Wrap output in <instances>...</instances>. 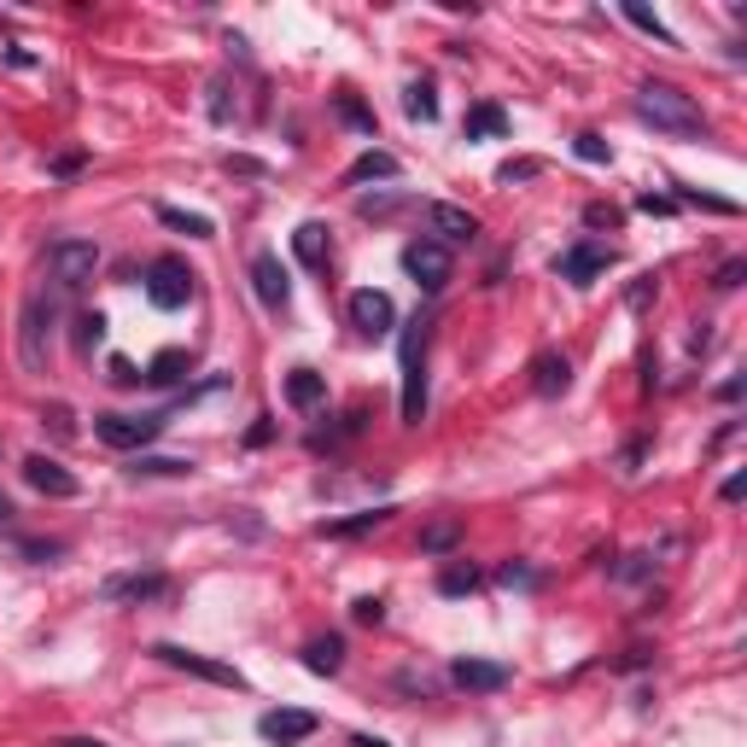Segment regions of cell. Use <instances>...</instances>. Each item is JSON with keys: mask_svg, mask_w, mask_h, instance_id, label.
<instances>
[{"mask_svg": "<svg viewBox=\"0 0 747 747\" xmlns=\"http://www.w3.org/2000/svg\"><path fill=\"white\" fill-rule=\"evenodd\" d=\"M607 269H614V246H602V240H579L572 251L555 258V275L572 281V286H590L596 275H607Z\"/></svg>", "mask_w": 747, "mask_h": 747, "instance_id": "9", "label": "cell"}, {"mask_svg": "<svg viewBox=\"0 0 747 747\" xmlns=\"http://www.w3.org/2000/svg\"><path fill=\"white\" fill-rule=\"evenodd\" d=\"M99 596L106 602H158V596H169V579L164 572H117V579L99 584Z\"/></svg>", "mask_w": 747, "mask_h": 747, "instance_id": "12", "label": "cell"}, {"mask_svg": "<svg viewBox=\"0 0 747 747\" xmlns=\"http://www.w3.org/2000/svg\"><path fill=\"white\" fill-rule=\"evenodd\" d=\"M351 747H392V742H380V736H351Z\"/></svg>", "mask_w": 747, "mask_h": 747, "instance_id": "45", "label": "cell"}, {"mask_svg": "<svg viewBox=\"0 0 747 747\" xmlns=\"http://www.w3.org/2000/svg\"><path fill=\"white\" fill-rule=\"evenodd\" d=\"M94 269H99V246L94 240H54L47 246V275H54L59 293H76V286H88L94 281Z\"/></svg>", "mask_w": 747, "mask_h": 747, "instance_id": "3", "label": "cell"}, {"mask_svg": "<svg viewBox=\"0 0 747 747\" xmlns=\"http://www.w3.org/2000/svg\"><path fill=\"white\" fill-rule=\"evenodd\" d=\"M99 339H106V316L94 310V316H82V321H76V345H82V351H94Z\"/></svg>", "mask_w": 747, "mask_h": 747, "instance_id": "32", "label": "cell"}, {"mask_svg": "<svg viewBox=\"0 0 747 747\" xmlns=\"http://www.w3.org/2000/svg\"><path fill=\"white\" fill-rule=\"evenodd\" d=\"M584 223H590V228H619V211L596 199V205H584Z\"/></svg>", "mask_w": 747, "mask_h": 747, "instance_id": "35", "label": "cell"}, {"mask_svg": "<svg viewBox=\"0 0 747 747\" xmlns=\"http://www.w3.org/2000/svg\"><path fill=\"white\" fill-rule=\"evenodd\" d=\"M637 211H649V216H672L677 205H672V199H660V193H642V199H637Z\"/></svg>", "mask_w": 747, "mask_h": 747, "instance_id": "39", "label": "cell"}, {"mask_svg": "<svg viewBox=\"0 0 747 747\" xmlns=\"http://www.w3.org/2000/svg\"><path fill=\"white\" fill-rule=\"evenodd\" d=\"M146 298H152V310H187V298H193V269L176 263V258H158L146 269Z\"/></svg>", "mask_w": 747, "mask_h": 747, "instance_id": "6", "label": "cell"}, {"mask_svg": "<svg viewBox=\"0 0 747 747\" xmlns=\"http://www.w3.org/2000/svg\"><path fill=\"white\" fill-rule=\"evenodd\" d=\"M403 269H410V281L420 286L427 298H438L450 286V246H438V240H410L403 246Z\"/></svg>", "mask_w": 747, "mask_h": 747, "instance_id": "5", "label": "cell"}, {"mask_svg": "<svg viewBox=\"0 0 747 747\" xmlns=\"http://www.w3.org/2000/svg\"><path fill=\"white\" fill-rule=\"evenodd\" d=\"M351 328L363 339H386L398 328V304L392 293H374V286H363V293H351Z\"/></svg>", "mask_w": 747, "mask_h": 747, "instance_id": "10", "label": "cell"}, {"mask_svg": "<svg viewBox=\"0 0 747 747\" xmlns=\"http://www.w3.org/2000/svg\"><path fill=\"white\" fill-rule=\"evenodd\" d=\"M339 117H345L351 129H363V134H374V111H363V106H356L351 94H339Z\"/></svg>", "mask_w": 747, "mask_h": 747, "instance_id": "33", "label": "cell"}, {"mask_svg": "<svg viewBox=\"0 0 747 747\" xmlns=\"http://www.w3.org/2000/svg\"><path fill=\"white\" fill-rule=\"evenodd\" d=\"M392 520V508H363V514H351V520H328L321 525V537H363L374 532V525H386Z\"/></svg>", "mask_w": 747, "mask_h": 747, "instance_id": "25", "label": "cell"}, {"mask_svg": "<svg viewBox=\"0 0 747 747\" xmlns=\"http://www.w3.org/2000/svg\"><path fill=\"white\" fill-rule=\"evenodd\" d=\"M742 275H747V263H742V258H730V263L719 269V281H712V286H719V293H736Z\"/></svg>", "mask_w": 747, "mask_h": 747, "instance_id": "36", "label": "cell"}, {"mask_svg": "<svg viewBox=\"0 0 747 747\" xmlns=\"http://www.w3.org/2000/svg\"><path fill=\"white\" fill-rule=\"evenodd\" d=\"M637 117H642V123H654V129H666V134H677V141H707L701 106H695L684 88H672V82H642V88H637Z\"/></svg>", "mask_w": 747, "mask_h": 747, "instance_id": "1", "label": "cell"}, {"mask_svg": "<svg viewBox=\"0 0 747 747\" xmlns=\"http://www.w3.org/2000/svg\"><path fill=\"white\" fill-rule=\"evenodd\" d=\"M625 19H631L637 29H649V36H654L660 47H677V36H672V29H666V24H660V19H654V12H649V7H625Z\"/></svg>", "mask_w": 747, "mask_h": 747, "instance_id": "30", "label": "cell"}, {"mask_svg": "<svg viewBox=\"0 0 747 747\" xmlns=\"http://www.w3.org/2000/svg\"><path fill=\"white\" fill-rule=\"evenodd\" d=\"M293 251H298L304 269H328V258H333L328 223H298V228H293Z\"/></svg>", "mask_w": 747, "mask_h": 747, "instance_id": "17", "label": "cell"}, {"mask_svg": "<svg viewBox=\"0 0 747 747\" xmlns=\"http://www.w3.org/2000/svg\"><path fill=\"white\" fill-rule=\"evenodd\" d=\"M742 490H747V479H742V473H730V479H724V502H742Z\"/></svg>", "mask_w": 747, "mask_h": 747, "instance_id": "43", "label": "cell"}, {"mask_svg": "<svg viewBox=\"0 0 747 747\" xmlns=\"http://www.w3.org/2000/svg\"><path fill=\"white\" fill-rule=\"evenodd\" d=\"M187 374H193V356H187V351H158V356L146 363L141 380H152V386H181Z\"/></svg>", "mask_w": 747, "mask_h": 747, "instance_id": "21", "label": "cell"}, {"mask_svg": "<svg viewBox=\"0 0 747 747\" xmlns=\"http://www.w3.org/2000/svg\"><path fill=\"white\" fill-rule=\"evenodd\" d=\"M567 386H572V363H567V356H555V351L532 356V392L537 398H560Z\"/></svg>", "mask_w": 747, "mask_h": 747, "instance_id": "18", "label": "cell"}, {"mask_svg": "<svg viewBox=\"0 0 747 747\" xmlns=\"http://www.w3.org/2000/svg\"><path fill=\"white\" fill-rule=\"evenodd\" d=\"M392 176H398V158H392V152H363V158L345 169L351 187H363V181H392Z\"/></svg>", "mask_w": 747, "mask_h": 747, "instance_id": "23", "label": "cell"}, {"mask_svg": "<svg viewBox=\"0 0 747 747\" xmlns=\"http://www.w3.org/2000/svg\"><path fill=\"white\" fill-rule=\"evenodd\" d=\"M403 111H410L415 123H432V117H438V94H432V82H410V88H403Z\"/></svg>", "mask_w": 747, "mask_h": 747, "instance_id": "26", "label": "cell"}, {"mask_svg": "<svg viewBox=\"0 0 747 747\" xmlns=\"http://www.w3.org/2000/svg\"><path fill=\"white\" fill-rule=\"evenodd\" d=\"M450 677H455V684H462V689H473V695H497L502 684H508V666H497V660H455V666H450Z\"/></svg>", "mask_w": 747, "mask_h": 747, "instance_id": "16", "label": "cell"}, {"mask_svg": "<svg viewBox=\"0 0 747 747\" xmlns=\"http://www.w3.org/2000/svg\"><path fill=\"white\" fill-rule=\"evenodd\" d=\"M269 438H275V427H269V415H263V420H258V427H251V432H246V444H269Z\"/></svg>", "mask_w": 747, "mask_h": 747, "instance_id": "42", "label": "cell"}, {"mask_svg": "<svg viewBox=\"0 0 747 747\" xmlns=\"http://www.w3.org/2000/svg\"><path fill=\"white\" fill-rule=\"evenodd\" d=\"M47 420H54L59 438H71V410H64V403H54V410H47Z\"/></svg>", "mask_w": 747, "mask_h": 747, "instance_id": "40", "label": "cell"}, {"mask_svg": "<svg viewBox=\"0 0 747 747\" xmlns=\"http://www.w3.org/2000/svg\"><path fill=\"white\" fill-rule=\"evenodd\" d=\"M158 223H164V228H176V234H187V240H211V234H216L211 216H199V211H176V205H158Z\"/></svg>", "mask_w": 747, "mask_h": 747, "instance_id": "24", "label": "cell"}, {"mask_svg": "<svg viewBox=\"0 0 747 747\" xmlns=\"http://www.w3.org/2000/svg\"><path fill=\"white\" fill-rule=\"evenodd\" d=\"M537 169H543L537 158H520V164H502V169H497V181H532Z\"/></svg>", "mask_w": 747, "mask_h": 747, "instance_id": "37", "label": "cell"}, {"mask_svg": "<svg viewBox=\"0 0 747 747\" xmlns=\"http://www.w3.org/2000/svg\"><path fill=\"white\" fill-rule=\"evenodd\" d=\"M497 134H508V111L497 99H479V106L467 111V141H497Z\"/></svg>", "mask_w": 747, "mask_h": 747, "instance_id": "22", "label": "cell"}, {"mask_svg": "<svg viewBox=\"0 0 747 747\" xmlns=\"http://www.w3.org/2000/svg\"><path fill=\"white\" fill-rule=\"evenodd\" d=\"M0 520H12V502H7V490H0Z\"/></svg>", "mask_w": 747, "mask_h": 747, "instance_id": "46", "label": "cell"}, {"mask_svg": "<svg viewBox=\"0 0 747 747\" xmlns=\"http://www.w3.org/2000/svg\"><path fill=\"white\" fill-rule=\"evenodd\" d=\"M427 223H432V234H438V246H467L473 234H479V216L462 211V205H432Z\"/></svg>", "mask_w": 747, "mask_h": 747, "instance_id": "15", "label": "cell"}, {"mask_svg": "<svg viewBox=\"0 0 747 747\" xmlns=\"http://www.w3.org/2000/svg\"><path fill=\"white\" fill-rule=\"evenodd\" d=\"M258 736L275 742V747H298V742L316 736V712H304V707H275V712H263V719H258Z\"/></svg>", "mask_w": 747, "mask_h": 747, "instance_id": "11", "label": "cell"}, {"mask_svg": "<svg viewBox=\"0 0 747 747\" xmlns=\"http://www.w3.org/2000/svg\"><path fill=\"white\" fill-rule=\"evenodd\" d=\"M111 386H141V374H134L129 356H111Z\"/></svg>", "mask_w": 747, "mask_h": 747, "instance_id": "38", "label": "cell"}, {"mask_svg": "<svg viewBox=\"0 0 747 747\" xmlns=\"http://www.w3.org/2000/svg\"><path fill=\"white\" fill-rule=\"evenodd\" d=\"M164 427H169L164 415H94V438H99V444H111V450H141Z\"/></svg>", "mask_w": 747, "mask_h": 747, "instance_id": "7", "label": "cell"}, {"mask_svg": "<svg viewBox=\"0 0 747 747\" xmlns=\"http://www.w3.org/2000/svg\"><path fill=\"white\" fill-rule=\"evenodd\" d=\"M164 660V666H176V672H187V677H205V684H223V689H246V677L234 672V666H223V660H211V654H193V649H181V642H158L152 649Z\"/></svg>", "mask_w": 747, "mask_h": 747, "instance_id": "8", "label": "cell"}, {"mask_svg": "<svg viewBox=\"0 0 747 747\" xmlns=\"http://www.w3.org/2000/svg\"><path fill=\"white\" fill-rule=\"evenodd\" d=\"M479 590V567H444L438 572V596H473Z\"/></svg>", "mask_w": 747, "mask_h": 747, "instance_id": "27", "label": "cell"}, {"mask_svg": "<svg viewBox=\"0 0 747 747\" xmlns=\"http://www.w3.org/2000/svg\"><path fill=\"white\" fill-rule=\"evenodd\" d=\"M339 666H345V637H310L304 642V672L333 677Z\"/></svg>", "mask_w": 747, "mask_h": 747, "instance_id": "19", "label": "cell"}, {"mask_svg": "<svg viewBox=\"0 0 747 747\" xmlns=\"http://www.w3.org/2000/svg\"><path fill=\"white\" fill-rule=\"evenodd\" d=\"M134 473H164V479H181V473H193V462H181V455H134Z\"/></svg>", "mask_w": 747, "mask_h": 747, "instance_id": "28", "label": "cell"}, {"mask_svg": "<svg viewBox=\"0 0 747 747\" xmlns=\"http://www.w3.org/2000/svg\"><path fill=\"white\" fill-rule=\"evenodd\" d=\"M54 321H59V286H54V298H29L24 304V316H19V356H24V368H47V339H54Z\"/></svg>", "mask_w": 747, "mask_h": 747, "instance_id": "4", "label": "cell"}, {"mask_svg": "<svg viewBox=\"0 0 747 747\" xmlns=\"http://www.w3.org/2000/svg\"><path fill=\"white\" fill-rule=\"evenodd\" d=\"M321 398H328V380H321L316 368H293V374H286V403H293V410H316Z\"/></svg>", "mask_w": 747, "mask_h": 747, "instance_id": "20", "label": "cell"}, {"mask_svg": "<svg viewBox=\"0 0 747 747\" xmlns=\"http://www.w3.org/2000/svg\"><path fill=\"white\" fill-rule=\"evenodd\" d=\"M572 152H579L584 164H607V158H614V146H607L602 134H579V141H572Z\"/></svg>", "mask_w": 747, "mask_h": 747, "instance_id": "31", "label": "cell"}, {"mask_svg": "<svg viewBox=\"0 0 747 747\" xmlns=\"http://www.w3.org/2000/svg\"><path fill=\"white\" fill-rule=\"evenodd\" d=\"M251 286H258V298L269 310H286V298H293V281H286L275 251H258V258H251Z\"/></svg>", "mask_w": 747, "mask_h": 747, "instance_id": "13", "label": "cell"}, {"mask_svg": "<svg viewBox=\"0 0 747 747\" xmlns=\"http://www.w3.org/2000/svg\"><path fill=\"white\" fill-rule=\"evenodd\" d=\"M351 619H356V625H380V619H386V602H380V596H356V602H351Z\"/></svg>", "mask_w": 747, "mask_h": 747, "instance_id": "34", "label": "cell"}, {"mask_svg": "<svg viewBox=\"0 0 747 747\" xmlns=\"http://www.w3.org/2000/svg\"><path fill=\"white\" fill-rule=\"evenodd\" d=\"M649 293H654V275H642V281L631 286V310H642V304H649Z\"/></svg>", "mask_w": 747, "mask_h": 747, "instance_id": "41", "label": "cell"}, {"mask_svg": "<svg viewBox=\"0 0 747 747\" xmlns=\"http://www.w3.org/2000/svg\"><path fill=\"white\" fill-rule=\"evenodd\" d=\"M54 747H111V742H99V736H59Z\"/></svg>", "mask_w": 747, "mask_h": 747, "instance_id": "44", "label": "cell"}, {"mask_svg": "<svg viewBox=\"0 0 747 747\" xmlns=\"http://www.w3.org/2000/svg\"><path fill=\"white\" fill-rule=\"evenodd\" d=\"M24 479L42 490V497H76V473L71 467H59L54 455H24Z\"/></svg>", "mask_w": 747, "mask_h": 747, "instance_id": "14", "label": "cell"}, {"mask_svg": "<svg viewBox=\"0 0 747 747\" xmlns=\"http://www.w3.org/2000/svg\"><path fill=\"white\" fill-rule=\"evenodd\" d=\"M455 537H462V525H455V520H438V525H427V532H420V549H427V555H444Z\"/></svg>", "mask_w": 747, "mask_h": 747, "instance_id": "29", "label": "cell"}, {"mask_svg": "<svg viewBox=\"0 0 747 747\" xmlns=\"http://www.w3.org/2000/svg\"><path fill=\"white\" fill-rule=\"evenodd\" d=\"M427 333H432V321L415 316L403 345H398V356H403V427H420V415H427Z\"/></svg>", "mask_w": 747, "mask_h": 747, "instance_id": "2", "label": "cell"}]
</instances>
